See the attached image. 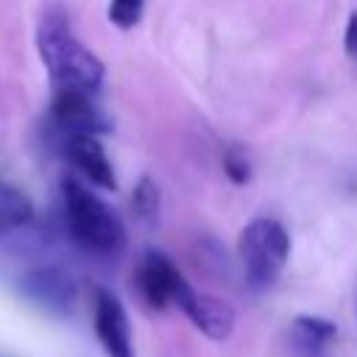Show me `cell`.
Masks as SVG:
<instances>
[{"instance_id": "5bb4252c", "label": "cell", "mask_w": 357, "mask_h": 357, "mask_svg": "<svg viewBox=\"0 0 357 357\" xmlns=\"http://www.w3.org/2000/svg\"><path fill=\"white\" fill-rule=\"evenodd\" d=\"M223 170L234 184H245L251 178V165H248V153L240 145H229L223 153Z\"/></svg>"}, {"instance_id": "5b68a950", "label": "cell", "mask_w": 357, "mask_h": 357, "mask_svg": "<svg viewBox=\"0 0 357 357\" xmlns=\"http://www.w3.org/2000/svg\"><path fill=\"white\" fill-rule=\"evenodd\" d=\"M50 117L64 137H78V134L95 137V134H106L112 128V120L92 100V95L75 92V89H56Z\"/></svg>"}, {"instance_id": "ba28073f", "label": "cell", "mask_w": 357, "mask_h": 357, "mask_svg": "<svg viewBox=\"0 0 357 357\" xmlns=\"http://www.w3.org/2000/svg\"><path fill=\"white\" fill-rule=\"evenodd\" d=\"M64 156L73 162V167L89 178V184L103 187V190H117V178H114V167L103 151V145L98 142V137H64Z\"/></svg>"}, {"instance_id": "9c48e42d", "label": "cell", "mask_w": 357, "mask_h": 357, "mask_svg": "<svg viewBox=\"0 0 357 357\" xmlns=\"http://www.w3.org/2000/svg\"><path fill=\"white\" fill-rule=\"evenodd\" d=\"M181 312L192 321V326L198 329V332H204L209 340H226L231 332H234V310L226 304V301H220V298H215V296H206V293H192L187 301H184V307H181Z\"/></svg>"}, {"instance_id": "277c9868", "label": "cell", "mask_w": 357, "mask_h": 357, "mask_svg": "<svg viewBox=\"0 0 357 357\" xmlns=\"http://www.w3.org/2000/svg\"><path fill=\"white\" fill-rule=\"evenodd\" d=\"M137 290L151 310L184 307V301L195 293L192 284L181 276V271L159 251H148L137 268Z\"/></svg>"}, {"instance_id": "4fadbf2b", "label": "cell", "mask_w": 357, "mask_h": 357, "mask_svg": "<svg viewBox=\"0 0 357 357\" xmlns=\"http://www.w3.org/2000/svg\"><path fill=\"white\" fill-rule=\"evenodd\" d=\"M145 0H109V22L120 31H128L139 22Z\"/></svg>"}, {"instance_id": "6da1fadb", "label": "cell", "mask_w": 357, "mask_h": 357, "mask_svg": "<svg viewBox=\"0 0 357 357\" xmlns=\"http://www.w3.org/2000/svg\"><path fill=\"white\" fill-rule=\"evenodd\" d=\"M36 50L56 89L95 92L103 84V61L73 33L70 14L50 6L36 25Z\"/></svg>"}, {"instance_id": "8fae6325", "label": "cell", "mask_w": 357, "mask_h": 357, "mask_svg": "<svg viewBox=\"0 0 357 357\" xmlns=\"http://www.w3.org/2000/svg\"><path fill=\"white\" fill-rule=\"evenodd\" d=\"M33 218V206L31 201L11 184L0 181V234L25 226Z\"/></svg>"}, {"instance_id": "7c38bea8", "label": "cell", "mask_w": 357, "mask_h": 357, "mask_svg": "<svg viewBox=\"0 0 357 357\" xmlns=\"http://www.w3.org/2000/svg\"><path fill=\"white\" fill-rule=\"evenodd\" d=\"M131 209L142 223H153L159 218V187L153 184V178L142 176L131 192Z\"/></svg>"}, {"instance_id": "52a82bcc", "label": "cell", "mask_w": 357, "mask_h": 357, "mask_svg": "<svg viewBox=\"0 0 357 357\" xmlns=\"http://www.w3.org/2000/svg\"><path fill=\"white\" fill-rule=\"evenodd\" d=\"M22 290H25L28 298H33L36 304H42L47 310H56V312L70 310L73 301H75V279L59 265L33 268L22 279Z\"/></svg>"}, {"instance_id": "30bf717a", "label": "cell", "mask_w": 357, "mask_h": 357, "mask_svg": "<svg viewBox=\"0 0 357 357\" xmlns=\"http://www.w3.org/2000/svg\"><path fill=\"white\" fill-rule=\"evenodd\" d=\"M290 332H293V340L304 351H321L337 335V326L321 315H298V318H293Z\"/></svg>"}, {"instance_id": "3957f363", "label": "cell", "mask_w": 357, "mask_h": 357, "mask_svg": "<svg viewBox=\"0 0 357 357\" xmlns=\"http://www.w3.org/2000/svg\"><path fill=\"white\" fill-rule=\"evenodd\" d=\"M237 254H240L245 282L254 290H265L279 279V273L290 257V237L279 220L254 218L240 231Z\"/></svg>"}, {"instance_id": "9a60e30c", "label": "cell", "mask_w": 357, "mask_h": 357, "mask_svg": "<svg viewBox=\"0 0 357 357\" xmlns=\"http://www.w3.org/2000/svg\"><path fill=\"white\" fill-rule=\"evenodd\" d=\"M346 53L357 59V11L349 17V25H346Z\"/></svg>"}, {"instance_id": "7a4b0ae2", "label": "cell", "mask_w": 357, "mask_h": 357, "mask_svg": "<svg viewBox=\"0 0 357 357\" xmlns=\"http://www.w3.org/2000/svg\"><path fill=\"white\" fill-rule=\"evenodd\" d=\"M64 218L73 240L95 254H117L126 245V229L120 218L78 178L67 176L61 181Z\"/></svg>"}, {"instance_id": "8992f818", "label": "cell", "mask_w": 357, "mask_h": 357, "mask_svg": "<svg viewBox=\"0 0 357 357\" xmlns=\"http://www.w3.org/2000/svg\"><path fill=\"white\" fill-rule=\"evenodd\" d=\"M92 321H95V335H98V340L109 357H134V337H131L128 312L112 290L95 287Z\"/></svg>"}]
</instances>
